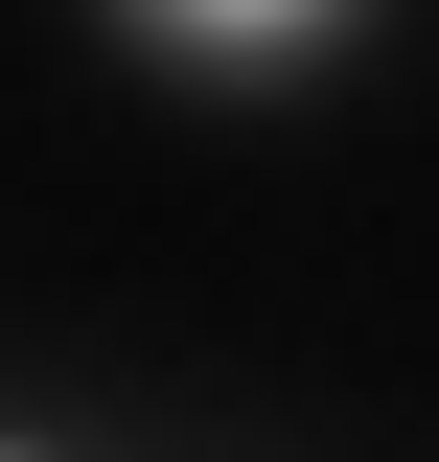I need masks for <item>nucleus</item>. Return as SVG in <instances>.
Masks as SVG:
<instances>
[{
	"label": "nucleus",
	"instance_id": "f257e3e1",
	"mask_svg": "<svg viewBox=\"0 0 439 462\" xmlns=\"http://www.w3.org/2000/svg\"><path fill=\"white\" fill-rule=\"evenodd\" d=\"M139 23H163V47H277L301 0H139Z\"/></svg>",
	"mask_w": 439,
	"mask_h": 462
}]
</instances>
